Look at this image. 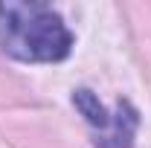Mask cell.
I'll return each mask as SVG.
<instances>
[{"label": "cell", "instance_id": "obj_2", "mask_svg": "<svg viewBox=\"0 0 151 148\" xmlns=\"http://www.w3.org/2000/svg\"><path fill=\"white\" fill-rule=\"evenodd\" d=\"M137 111H134L128 102H119L116 113L111 116L108 128L96 131L93 142L96 148H131L134 145V134H137Z\"/></svg>", "mask_w": 151, "mask_h": 148}, {"label": "cell", "instance_id": "obj_1", "mask_svg": "<svg viewBox=\"0 0 151 148\" xmlns=\"http://www.w3.org/2000/svg\"><path fill=\"white\" fill-rule=\"evenodd\" d=\"M0 47L18 61L52 64L70 55L73 35L52 6L6 0L0 3Z\"/></svg>", "mask_w": 151, "mask_h": 148}, {"label": "cell", "instance_id": "obj_3", "mask_svg": "<svg viewBox=\"0 0 151 148\" xmlns=\"http://www.w3.org/2000/svg\"><path fill=\"white\" fill-rule=\"evenodd\" d=\"M73 105H76V111L87 119V125H93L96 131H105V128H108L111 113L105 111V105L96 99V93H90V90H76L73 93Z\"/></svg>", "mask_w": 151, "mask_h": 148}]
</instances>
